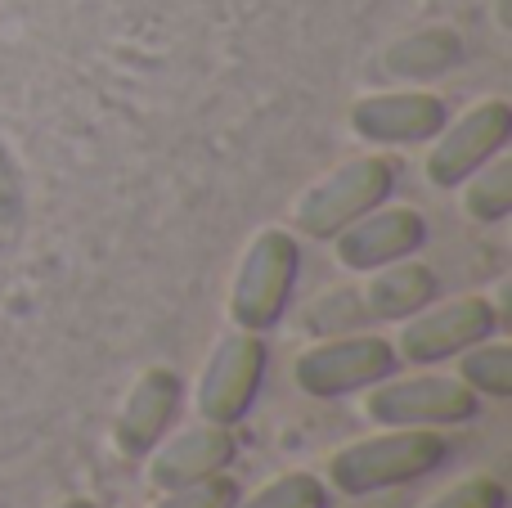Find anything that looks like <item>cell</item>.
I'll return each instance as SVG.
<instances>
[{
    "instance_id": "20",
    "label": "cell",
    "mask_w": 512,
    "mask_h": 508,
    "mask_svg": "<svg viewBox=\"0 0 512 508\" xmlns=\"http://www.w3.org/2000/svg\"><path fill=\"white\" fill-rule=\"evenodd\" d=\"M243 486L234 482L230 473L221 477H207V482H194V486H176V491H162V500L153 508H234Z\"/></svg>"
},
{
    "instance_id": "11",
    "label": "cell",
    "mask_w": 512,
    "mask_h": 508,
    "mask_svg": "<svg viewBox=\"0 0 512 508\" xmlns=\"http://www.w3.org/2000/svg\"><path fill=\"white\" fill-rule=\"evenodd\" d=\"M144 459H149L144 482L162 495L176 491V486H194L207 482V477L230 473V464L239 459V446H234V432L221 428V423H194L176 437H162Z\"/></svg>"
},
{
    "instance_id": "7",
    "label": "cell",
    "mask_w": 512,
    "mask_h": 508,
    "mask_svg": "<svg viewBox=\"0 0 512 508\" xmlns=\"http://www.w3.org/2000/svg\"><path fill=\"white\" fill-rule=\"evenodd\" d=\"M499 324H504V315H499V306L490 297L468 293V297H450V302L436 297L418 315L400 320V333L391 347H396V356L405 365L427 369V365H441V360H454L472 342L495 338Z\"/></svg>"
},
{
    "instance_id": "19",
    "label": "cell",
    "mask_w": 512,
    "mask_h": 508,
    "mask_svg": "<svg viewBox=\"0 0 512 508\" xmlns=\"http://www.w3.org/2000/svg\"><path fill=\"white\" fill-rule=\"evenodd\" d=\"M423 508H508V486L495 473H472L445 486L441 495H432Z\"/></svg>"
},
{
    "instance_id": "9",
    "label": "cell",
    "mask_w": 512,
    "mask_h": 508,
    "mask_svg": "<svg viewBox=\"0 0 512 508\" xmlns=\"http://www.w3.org/2000/svg\"><path fill=\"white\" fill-rule=\"evenodd\" d=\"M333 257L342 261L355 275H369V270H382L391 261L414 257L427 243V221L414 207H373L360 221H351L346 230H337L333 239Z\"/></svg>"
},
{
    "instance_id": "12",
    "label": "cell",
    "mask_w": 512,
    "mask_h": 508,
    "mask_svg": "<svg viewBox=\"0 0 512 508\" xmlns=\"http://www.w3.org/2000/svg\"><path fill=\"white\" fill-rule=\"evenodd\" d=\"M346 122L369 144H423L450 122V108L432 90H378L355 99Z\"/></svg>"
},
{
    "instance_id": "16",
    "label": "cell",
    "mask_w": 512,
    "mask_h": 508,
    "mask_svg": "<svg viewBox=\"0 0 512 508\" xmlns=\"http://www.w3.org/2000/svg\"><path fill=\"white\" fill-rule=\"evenodd\" d=\"M463 212L481 225H495L512 212V158L508 153H495L486 167H477L468 180H463Z\"/></svg>"
},
{
    "instance_id": "15",
    "label": "cell",
    "mask_w": 512,
    "mask_h": 508,
    "mask_svg": "<svg viewBox=\"0 0 512 508\" xmlns=\"http://www.w3.org/2000/svg\"><path fill=\"white\" fill-rule=\"evenodd\" d=\"M459 383L472 387L481 401H508L512 396V347L504 338L472 342L468 351H459Z\"/></svg>"
},
{
    "instance_id": "1",
    "label": "cell",
    "mask_w": 512,
    "mask_h": 508,
    "mask_svg": "<svg viewBox=\"0 0 512 508\" xmlns=\"http://www.w3.org/2000/svg\"><path fill=\"white\" fill-rule=\"evenodd\" d=\"M445 455H450V441L436 428H378L333 450L324 464V482L346 500H364V495H382L391 486H409L436 473Z\"/></svg>"
},
{
    "instance_id": "8",
    "label": "cell",
    "mask_w": 512,
    "mask_h": 508,
    "mask_svg": "<svg viewBox=\"0 0 512 508\" xmlns=\"http://www.w3.org/2000/svg\"><path fill=\"white\" fill-rule=\"evenodd\" d=\"M512 140V108L508 99H486V104H472L463 117L445 122L432 135V149H427V180L436 189H459L463 180L477 167H486L495 153H504Z\"/></svg>"
},
{
    "instance_id": "22",
    "label": "cell",
    "mask_w": 512,
    "mask_h": 508,
    "mask_svg": "<svg viewBox=\"0 0 512 508\" xmlns=\"http://www.w3.org/2000/svg\"><path fill=\"white\" fill-rule=\"evenodd\" d=\"M54 508H95V500H86V495H68V500H59Z\"/></svg>"
},
{
    "instance_id": "21",
    "label": "cell",
    "mask_w": 512,
    "mask_h": 508,
    "mask_svg": "<svg viewBox=\"0 0 512 508\" xmlns=\"http://www.w3.org/2000/svg\"><path fill=\"white\" fill-rule=\"evenodd\" d=\"M23 171H18V158L9 153V144L0 140V230H18L23 225Z\"/></svg>"
},
{
    "instance_id": "17",
    "label": "cell",
    "mask_w": 512,
    "mask_h": 508,
    "mask_svg": "<svg viewBox=\"0 0 512 508\" xmlns=\"http://www.w3.org/2000/svg\"><path fill=\"white\" fill-rule=\"evenodd\" d=\"M234 508H333V491L319 473H306V468H292V473H279L270 482H261L256 491L234 500Z\"/></svg>"
},
{
    "instance_id": "3",
    "label": "cell",
    "mask_w": 512,
    "mask_h": 508,
    "mask_svg": "<svg viewBox=\"0 0 512 508\" xmlns=\"http://www.w3.org/2000/svg\"><path fill=\"white\" fill-rule=\"evenodd\" d=\"M396 162L387 153H364V158H346L342 167H333L328 176H319L306 194L292 207V225L306 239H333L337 230H346L351 221H360L364 212L382 207L396 189Z\"/></svg>"
},
{
    "instance_id": "6",
    "label": "cell",
    "mask_w": 512,
    "mask_h": 508,
    "mask_svg": "<svg viewBox=\"0 0 512 508\" xmlns=\"http://www.w3.org/2000/svg\"><path fill=\"white\" fill-rule=\"evenodd\" d=\"M265 365H270L265 333L234 329L225 338H216V347L207 351L203 369H198V387H194L198 419L221 423V428H234V423L248 419L256 396H261Z\"/></svg>"
},
{
    "instance_id": "4",
    "label": "cell",
    "mask_w": 512,
    "mask_h": 508,
    "mask_svg": "<svg viewBox=\"0 0 512 508\" xmlns=\"http://www.w3.org/2000/svg\"><path fill=\"white\" fill-rule=\"evenodd\" d=\"M396 365V347L378 333H333V338H319L306 351H297L292 383L310 401H342V396H355L391 378Z\"/></svg>"
},
{
    "instance_id": "18",
    "label": "cell",
    "mask_w": 512,
    "mask_h": 508,
    "mask_svg": "<svg viewBox=\"0 0 512 508\" xmlns=\"http://www.w3.org/2000/svg\"><path fill=\"white\" fill-rule=\"evenodd\" d=\"M360 320H369V315H364V302H360V288L324 293L319 302H310V311H306V329L324 333V338H333V333L351 329V324H360Z\"/></svg>"
},
{
    "instance_id": "5",
    "label": "cell",
    "mask_w": 512,
    "mask_h": 508,
    "mask_svg": "<svg viewBox=\"0 0 512 508\" xmlns=\"http://www.w3.org/2000/svg\"><path fill=\"white\" fill-rule=\"evenodd\" d=\"M481 414V396L454 374H409L364 387V419L378 428H459Z\"/></svg>"
},
{
    "instance_id": "2",
    "label": "cell",
    "mask_w": 512,
    "mask_h": 508,
    "mask_svg": "<svg viewBox=\"0 0 512 508\" xmlns=\"http://www.w3.org/2000/svg\"><path fill=\"white\" fill-rule=\"evenodd\" d=\"M301 275V243L283 225H265L248 239L230 284V320L234 329L270 333L288 315L292 288Z\"/></svg>"
},
{
    "instance_id": "10",
    "label": "cell",
    "mask_w": 512,
    "mask_h": 508,
    "mask_svg": "<svg viewBox=\"0 0 512 508\" xmlns=\"http://www.w3.org/2000/svg\"><path fill=\"white\" fill-rule=\"evenodd\" d=\"M180 405H185V378L171 365H149L131 383L126 401L117 405L113 446L126 459H144L180 419Z\"/></svg>"
},
{
    "instance_id": "13",
    "label": "cell",
    "mask_w": 512,
    "mask_h": 508,
    "mask_svg": "<svg viewBox=\"0 0 512 508\" xmlns=\"http://www.w3.org/2000/svg\"><path fill=\"white\" fill-rule=\"evenodd\" d=\"M436 297H441V279H436L432 266H423L414 257L369 270V284L360 288V302L369 320H409L423 306H432Z\"/></svg>"
},
{
    "instance_id": "14",
    "label": "cell",
    "mask_w": 512,
    "mask_h": 508,
    "mask_svg": "<svg viewBox=\"0 0 512 508\" xmlns=\"http://www.w3.org/2000/svg\"><path fill=\"white\" fill-rule=\"evenodd\" d=\"M459 59H463V41L454 27H423V32H409L382 50L387 77L400 81H432L441 72H450Z\"/></svg>"
}]
</instances>
